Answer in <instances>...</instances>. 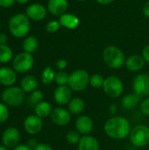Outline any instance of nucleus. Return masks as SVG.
<instances>
[{
    "instance_id": "e433bc0d",
    "label": "nucleus",
    "mask_w": 149,
    "mask_h": 150,
    "mask_svg": "<svg viewBox=\"0 0 149 150\" xmlns=\"http://www.w3.org/2000/svg\"><path fill=\"white\" fill-rule=\"evenodd\" d=\"M16 2V0H0V7L9 8Z\"/></svg>"
},
{
    "instance_id": "37998d69",
    "label": "nucleus",
    "mask_w": 149,
    "mask_h": 150,
    "mask_svg": "<svg viewBox=\"0 0 149 150\" xmlns=\"http://www.w3.org/2000/svg\"><path fill=\"white\" fill-rule=\"evenodd\" d=\"M37 144H38V143L36 142L35 140H30V141L28 142V144H27V145H28L31 149H33Z\"/></svg>"
},
{
    "instance_id": "423d86ee",
    "label": "nucleus",
    "mask_w": 149,
    "mask_h": 150,
    "mask_svg": "<svg viewBox=\"0 0 149 150\" xmlns=\"http://www.w3.org/2000/svg\"><path fill=\"white\" fill-rule=\"evenodd\" d=\"M90 77L85 69H76L69 75L68 85L73 91H83L90 85Z\"/></svg>"
},
{
    "instance_id": "58836bf2",
    "label": "nucleus",
    "mask_w": 149,
    "mask_h": 150,
    "mask_svg": "<svg viewBox=\"0 0 149 150\" xmlns=\"http://www.w3.org/2000/svg\"><path fill=\"white\" fill-rule=\"evenodd\" d=\"M142 11H143V14L147 18H149V0L144 4L143 8H142Z\"/></svg>"
},
{
    "instance_id": "f3484780",
    "label": "nucleus",
    "mask_w": 149,
    "mask_h": 150,
    "mask_svg": "<svg viewBox=\"0 0 149 150\" xmlns=\"http://www.w3.org/2000/svg\"><path fill=\"white\" fill-rule=\"evenodd\" d=\"M16 81H17V74L13 69L9 67L0 68V83L2 85L6 87L13 86Z\"/></svg>"
},
{
    "instance_id": "4468645a",
    "label": "nucleus",
    "mask_w": 149,
    "mask_h": 150,
    "mask_svg": "<svg viewBox=\"0 0 149 150\" xmlns=\"http://www.w3.org/2000/svg\"><path fill=\"white\" fill-rule=\"evenodd\" d=\"M94 127L93 120L88 115H80L75 122V128L81 135H89Z\"/></svg>"
},
{
    "instance_id": "6e6552de",
    "label": "nucleus",
    "mask_w": 149,
    "mask_h": 150,
    "mask_svg": "<svg viewBox=\"0 0 149 150\" xmlns=\"http://www.w3.org/2000/svg\"><path fill=\"white\" fill-rule=\"evenodd\" d=\"M34 64V57L32 54L22 52L12 59V69L18 73H26L32 69Z\"/></svg>"
},
{
    "instance_id": "c9c22d12",
    "label": "nucleus",
    "mask_w": 149,
    "mask_h": 150,
    "mask_svg": "<svg viewBox=\"0 0 149 150\" xmlns=\"http://www.w3.org/2000/svg\"><path fill=\"white\" fill-rule=\"evenodd\" d=\"M32 150H54V149L47 143H38Z\"/></svg>"
},
{
    "instance_id": "f704fd0d",
    "label": "nucleus",
    "mask_w": 149,
    "mask_h": 150,
    "mask_svg": "<svg viewBox=\"0 0 149 150\" xmlns=\"http://www.w3.org/2000/svg\"><path fill=\"white\" fill-rule=\"evenodd\" d=\"M55 67L59 71H62L68 67V62L65 59H60L55 62Z\"/></svg>"
},
{
    "instance_id": "72a5a7b5",
    "label": "nucleus",
    "mask_w": 149,
    "mask_h": 150,
    "mask_svg": "<svg viewBox=\"0 0 149 150\" xmlns=\"http://www.w3.org/2000/svg\"><path fill=\"white\" fill-rule=\"evenodd\" d=\"M61 27V24L59 21L57 20H52V21H49L47 25H46V30L47 33H55L57 32Z\"/></svg>"
},
{
    "instance_id": "ea45409f",
    "label": "nucleus",
    "mask_w": 149,
    "mask_h": 150,
    "mask_svg": "<svg viewBox=\"0 0 149 150\" xmlns=\"http://www.w3.org/2000/svg\"><path fill=\"white\" fill-rule=\"evenodd\" d=\"M12 150H32L27 144H18L17 147H15Z\"/></svg>"
},
{
    "instance_id": "393cba45",
    "label": "nucleus",
    "mask_w": 149,
    "mask_h": 150,
    "mask_svg": "<svg viewBox=\"0 0 149 150\" xmlns=\"http://www.w3.org/2000/svg\"><path fill=\"white\" fill-rule=\"evenodd\" d=\"M39 47V41L36 37L34 36H27L23 43H22V47L24 49V52L32 54L34 53Z\"/></svg>"
},
{
    "instance_id": "a18cd8bd",
    "label": "nucleus",
    "mask_w": 149,
    "mask_h": 150,
    "mask_svg": "<svg viewBox=\"0 0 149 150\" xmlns=\"http://www.w3.org/2000/svg\"><path fill=\"white\" fill-rule=\"evenodd\" d=\"M116 108H117V106H116L115 105H111V107H110L111 112H112V110H113V113H115V112H116V110H117Z\"/></svg>"
},
{
    "instance_id": "a19ab883",
    "label": "nucleus",
    "mask_w": 149,
    "mask_h": 150,
    "mask_svg": "<svg viewBox=\"0 0 149 150\" xmlns=\"http://www.w3.org/2000/svg\"><path fill=\"white\" fill-rule=\"evenodd\" d=\"M8 41V36L5 33H0V44H6Z\"/></svg>"
},
{
    "instance_id": "6ab92c4d",
    "label": "nucleus",
    "mask_w": 149,
    "mask_h": 150,
    "mask_svg": "<svg viewBox=\"0 0 149 150\" xmlns=\"http://www.w3.org/2000/svg\"><path fill=\"white\" fill-rule=\"evenodd\" d=\"M99 142L90 134L83 135L77 144V150H99Z\"/></svg>"
},
{
    "instance_id": "dca6fc26",
    "label": "nucleus",
    "mask_w": 149,
    "mask_h": 150,
    "mask_svg": "<svg viewBox=\"0 0 149 150\" xmlns=\"http://www.w3.org/2000/svg\"><path fill=\"white\" fill-rule=\"evenodd\" d=\"M146 61L142 54H132L126 60L125 66L131 72H139L145 66Z\"/></svg>"
},
{
    "instance_id": "f257e3e1",
    "label": "nucleus",
    "mask_w": 149,
    "mask_h": 150,
    "mask_svg": "<svg viewBox=\"0 0 149 150\" xmlns=\"http://www.w3.org/2000/svg\"><path fill=\"white\" fill-rule=\"evenodd\" d=\"M131 129L130 121L122 116H112L109 118L104 125L105 134L113 140H124L127 138Z\"/></svg>"
},
{
    "instance_id": "7c9ffc66",
    "label": "nucleus",
    "mask_w": 149,
    "mask_h": 150,
    "mask_svg": "<svg viewBox=\"0 0 149 150\" xmlns=\"http://www.w3.org/2000/svg\"><path fill=\"white\" fill-rule=\"evenodd\" d=\"M44 98V94L40 90H36L34 91H32L30 96H29V102L34 105H36L37 104H39L40 102L43 101Z\"/></svg>"
},
{
    "instance_id": "49530a36",
    "label": "nucleus",
    "mask_w": 149,
    "mask_h": 150,
    "mask_svg": "<svg viewBox=\"0 0 149 150\" xmlns=\"http://www.w3.org/2000/svg\"><path fill=\"white\" fill-rule=\"evenodd\" d=\"M0 150H9V149L6 148L5 146H4V145L2 144V145H0Z\"/></svg>"
},
{
    "instance_id": "412c9836",
    "label": "nucleus",
    "mask_w": 149,
    "mask_h": 150,
    "mask_svg": "<svg viewBox=\"0 0 149 150\" xmlns=\"http://www.w3.org/2000/svg\"><path fill=\"white\" fill-rule=\"evenodd\" d=\"M141 98H142L141 96H139L138 94L134 92L128 93L122 98L121 105L125 110H127V111L132 110L141 102Z\"/></svg>"
},
{
    "instance_id": "de8ad7c7",
    "label": "nucleus",
    "mask_w": 149,
    "mask_h": 150,
    "mask_svg": "<svg viewBox=\"0 0 149 150\" xmlns=\"http://www.w3.org/2000/svg\"><path fill=\"white\" fill-rule=\"evenodd\" d=\"M77 1H79V2H84L85 0H77Z\"/></svg>"
},
{
    "instance_id": "bb28decb",
    "label": "nucleus",
    "mask_w": 149,
    "mask_h": 150,
    "mask_svg": "<svg viewBox=\"0 0 149 150\" xmlns=\"http://www.w3.org/2000/svg\"><path fill=\"white\" fill-rule=\"evenodd\" d=\"M13 53L6 44H0V63H7L11 61Z\"/></svg>"
},
{
    "instance_id": "4c0bfd02",
    "label": "nucleus",
    "mask_w": 149,
    "mask_h": 150,
    "mask_svg": "<svg viewBox=\"0 0 149 150\" xmlns=\"http://www.w3.org/2000/svg\"><path fill=\"white\" fill-rule=\"evenodd\" d=\"M142 56H143V58L145 59L146 62L149 63V45L146 46V47L143 48V51H142Z\"/></svg>"
},
{
    "instance_id": "b1692460",
    "label": "nucleus",
    "mask_w": 149,
    "mask_h": 150,
    "mask_svg": "<svg viewBox=\"0 0 149 150\" xmlns=\"http://www.w3.org/2000/svg\"><path fill=\"white\" fill-rule=\"evenodd\" d=\"M85 108V103L81 98H73L68 104V110L72 115L81 114Z\"/></svg>"
},
{
    "instance_id": "ddd939ff",
    "label": "nucleus",
    "mask_w": 149,
    "mask_h": 150,
    "mask_svg": "<svg viewBox=\"0 0 149 150\" xmlns=\"http://www.w3.org/2000/svg\"><path fill=\"white\" fill-rule=\"evenodd\" d=\"M73 98V91L68 85L58 86L54 91V100L60 106L68 105Z\"/></svg>"
},
{
    "instance_id": "c756f323",
    "label": "nucleus",
    "mask_w": 149,
    "mask_h": 150,
    "mask_svg": "<svg viewBox=\"0 0 149 150\" xmlns=\"http://www.w3.org/2000/svg\"><path fill=\"white\" fill-rule=\"evenodd\" d=\"M68 79H69V75L62 70V71H58L55 75V78H54V82L58 86L61 85H68Z\"/></svg>"
},
{
    "instance_id": "1a4fd4ad",
    "label": "nucleus",
    "mask_w": 149,
    "mask_h": 150,
    "mask_svg": "<svg viewBox=\"0 0 149 150\" xmlns=\"http://www.w3.org/2000/svg\"><path fill=\"white\" fill-rule=\"evenodd\" d=\"M133 91L141 98L149 96V74L141 73L137 75L132 83Z\"/></svg>"
},
{
    "instance_id": "20e7f679",
    "label": "nucleus",
    "mask_w": 149,
    "mask_h": 150,
    "mask_svg": "<svg viewBox=\"0 0 149 150\" xmlns=\"http://www.w3.org/2000/svg\"><path fill=\"white\" fill-rule=\"evenodd\" d=\"M1 98L3 103H4L7 106L17 107L24 103L25 92L21 89V87L10 86L3 91Z\"/></svg>"
},
{
    "instance_id": "7ed1b4c3",
    "label": "nucleus",
    "mask_w": 149,
    "mask_h": 150,
    "mask_svg": "<svg viewBox=\"0 0 149 150\" xmlns=\"http://www.w3.org/2000/svg\"><path fill=\"white\" fill-rule=\"evenodd\" d=\"M103 60L105 65L112 69H119L126 63V56L123 51L116 46H108L103 51Z\"/></svg>"
},
{
    "instance_id": "aec40b11",
    "label": "nucleus",
    "mask_w": 149,
    "mask_h": 150,
    "mask_svg": "<svg viewBox=\"0 0 149 150\" xmlns=\"http://www.w3.org/2000/svg\"><path fill=\"white\" fill-rule=\"evenodd\" d=\"M61 24V26L65 27L66 29L74 30L78 27L80 24L79 18L72 13H64L61 16H60L59 20Z\"/></svg>"
},
{
    "instance_id": "a211bd4d",
    "label": "nucleus",
    "mask_w": 149,
    "mask_h": 150,
    "mask_svg": "<svg viewBox=\"0 0 149 150\" xmlns=\"http://www.w3.org/2000/svg\"><path fill=\"white\" fill-rule=\"evenodd\" d=\"M68 7V0H48L47 10L54 16H61L66 13Z\"/></svg>"
},
{
    "instance_id": "cd10ccee",
    "label": "nucleus",
    "mask_w": 149,
    "mask_h": 150,
    "mask_svg": "<svg viewBox=\"0 0 149 150\" xmlns=\"http://www.w3.org/2000/svg\"><path fill=\"white\" fill-rule=\"evenodd\" d=\"M105 79V78H104V76L102 75L94 74V75L90 76V85L94 89L103 88Z\"/></svg>"
},
{
    "instance_id": "2f4dec72",
    "label": "nucleus",
    "mask_w": 149,
    "mask_h": 150,
    "mask_svg": "<svg viewBox=\"0 0 149 150\" xmlns=\"http://www.w3.org/2000/svg\"><path fill=\"white\" fill-rule=\"evenodd\" d=\"M9 115L10 111L8 109V106L4 103L0 102V124L4 123L8 120Z\"/></svg>"
},
{
    "instance_id": "f8f14e48",
    "label": "nucleus",
    "mask_w": 149,
    "mask_h": 150,
    "mask_svg": "<svg viewBox=\"0 0 149 150\" xmlns=\"http://www.w3.org/2000/svg\"><path fill=\"white\" fill-rule=\"evenodd\" d=\"M24 128L31 135L38 134L43 129V120L36 114L28 115L24 120Z\"/></svg>"
},
{
    "instance_id": "9b49d317",
    "label": "nucleus",
    "mask_w": 149,
    "mask_h": 150,
    "mask_svg": "<svg viewBox=\"0 0 149 150\" xmlns=\"http://www.w3.org/2000/svg\"><path fill=\"white\" fill-rule=\"evenodd\" d=\"M71 113L68 109H65L61 106L53 108L50 114L51 121L59 127H65L68 125L71 121Z\"/></svg>"
},
{
    "instance_id": "473e14b6",
    "label": "nucleus",
    "mask_w": 149,
    "mask_h": 150,
    "mask_svg": "<svg viewBox=\"0 0 149 150\" xmlns=\"http://www.w3.org/2000/svg\"><path fill=\"white\" fill-rule=\"evenodd\" d=\"M140 111L144 116L149 117V97L141 100L140 103Z\"/></svg>"
},
{
    "instance_id": "79ce46f5",
    "label": "nucleus",
    "mask_w": 149,
    "mask_h": 150,
    "mask_svg": "<svg viewBox=\"0 0 149 150\" xmlns=\"http://www.w3.org/2000/svg\"><path fill=\"white\" fill-rule=\"evenodd\" d=\"M115 0H96L97 3H98L99 4H103V5H106V4H110L112 2H114Z\"/></svg>"
},
{
    "instance_id": "c85d7f7f",
    "label": "nucleus",
    "mask_w": 149,
    "mask_h": 150,
    "mask_svg": "<svg viewBox=\"0 0 149 150\" xmlns=\"http://www.w3.org/2000/svg\"><path fill=\"white\" fill-rule=\"evenodd\" d=\"M82 136L76 130H70L66 134V141L70 145H77Z\"/></svg>"
},
{
    "instance_id": "f03ea898",
    "label": "nucleus",
    "mask_w": 149,
    "mask_h": 150,
    "mask_svg": "<svg viewBox=\"0 0 149 150\" xmlns=\"http://www.w3.org/2000/svg\"><path fill=\"white\" fill-rule=\"evenodd\" d=\"M9 31L16 38L25 37L30 32L31 23L25 13H18L12 16L9 21Z\"/></svg>"
},
{
    "instance_id": "09e8293b",
    "label": "nucleus",
    "mask_w": 149,
    "mask_h": 150,
    "mask_svg": "<svg viewBox=\"0 0 149 150\" xmlns=\"http://www.w3.org/2000/svg\"><path fill=\"white\" fill-rule=\"evenodd\" d=\"M0 29H1V24H0Z\"/></svg>"
},
{
    "instance_id": "4be33fe9",
    "label": "nucleus",
    "mask_w": 149,
    "mask_h": 150,
    "mask_svg": "<svg viewBox=\"0 0 149 150\" xmlns=\"http://www.w3.org/2000/svg\"><path fill=\"white\" fill-rule=\"evenodd\" d=\"M39 86V80L32 75H27L20 82V87L25 93H32Z\"/></svg>"
},
{
    "instance_id": "0eeeda50",
    "label": "nucleus",
    "mask_w": 149,
    "mask_h": 150,
    "mask_svg": "<svg viewBox=\"0 0 149 150\" xmlns=\"http://www.w3.org/2000/svg\"><path fill=\"white\" fill-rule=\"evenodd\" d=\"M104 92L112 98H119L124 92V83L122 80L116 76H109L105 79Z\"/></svg>"
},
{
    "instance_id": "9d476101",
    "label": "nucleus",
    "mask_w": 149,
    "mask_h": 150,
    "mask_svg": "<svg viewBox=\"0 0 149 150\" xmlns=\"http://www.w3.org/2000/svg\"><path fill=\"white\" fill-rule=\"evenodd\" d=\"M20 141V133L17 127H9L2 134L1 142L4 146L8 149H14Z\"/></svg>"
},
{
    "instance_id": "2eb2a0df",
    "label": "nucleus",
    "mask_w": 149,
    "mask_h": 150,
    "mask_svg": "<svg viewBox=\"0 0 149 150\" xmlns=\"http://www.w3.org/2000/svg\"><path fill=\"white\" fill-rule=\"evenodd\" d=\"M25 14L32 21H41L47 16V8L39 3L32 4L26 8Z\"/></svg>"
},
{
    "instance_id": "a878e982",
    "label": "nucleus",
    "mask_w": 149,
    "mask_h": 150,
    "mask_svg": "<svg viewBox=\"0 0 149 150\" xmlns=\"http://www.w3.org/2000/svg\"><path fill=\"white\" fill-rule=\"evenodd\" d=\"M56 72L54 70V69L50 66L46 67L40 76V80L44 84H50L53 82H54Z\"/></svg>"
},
{
    "instance_id": "5701e85b",
    "label": "nucleus",
    "mask_w": 149,
    "mask_h": 150,
    "mask_svg": "<svg viewBox=\"0 0 149 150\" xmlns=\"http://www.w3.org/2000/svg\"><path fill=\"white\" fill-rule=\"evenodd\" d=\"M52 105L47 101H41L36 105H34V112L37 116H39L41 119H45L47 117H50V114L52 112Z\"/></svg>"
},
{
    "instance_id": "c03bdc74",
    "label": "nucleus",
    "mask_w": 149,
    "mask_h": 150,
    "mask_svg": "<svg viewBox=\"0 0 149 150\" xmlns=\"http://www.w3.org/2000/svg\"><path fill=\"white\" fill-rule=\"evenodd\" d=\"M16 2L18 3V4H25L28 3L29 0H16Z\"/></svg>"
},
{
    "instance_id": "39448f33",
    "label": "nucleus",
    "mask_w": 149,
    "mask_h": 150,
    "mask_svg": "<svg viewBox=\"0 0 149 150\" xmlns=\"http://www.w3.org/2000/svg\"><path fill=\"white\" fill-rule=\"evenodd\" d=\"M129 141L135 148H145L149 144V127L147 125L139 124L132 127Z\"/></svg>"
}]
</instances>
